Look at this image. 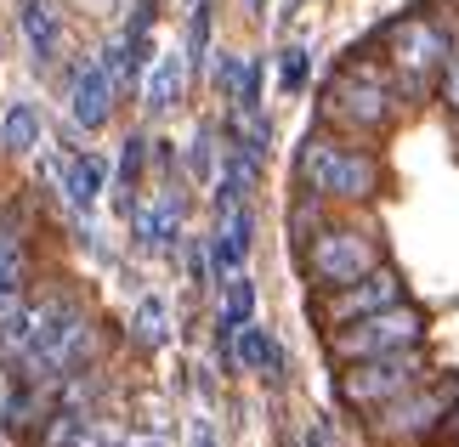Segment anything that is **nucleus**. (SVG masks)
<instances>
[{
	"label": "nucleus",
	"mask_w": 459,
	"mask_h": 447,
	"mask_svg": "<svg viewBox=\"0 0 459 447\" xmlns=\"http://www.w3.org/2000/svg\"><path fill=\"white\" fill-rule=\"evenodd\" d=\"M233 363L250 368V374H278V368H284V351H278V340H273L267 329L244 323V329L233 334Z\"/></svg>",
	"instance_id": "obj_18"
},
{
	"label": "nucleus",
	"mask_w": 459,
	"mask_h": 447,
	"mask_svg": "<svg viewBox=\"0 0 459 447\" xmlns=\"http://www.w3.org/2000/svg\"><path fill=\"white\" fill-rule=\"evenodd\" d=\"M329 114L341 125H351V131H385L397 119V102H392V85H385L380 68L346 63L329 85Z\"/></svg>",
	"instance_id": "obj_8"
},
{
	"label": "nucleus",
	"mask_w": 459,
	"mask_h": 447,
	"mask_svg": "<svg viewBox=\"0 0 459 447\" xmlns=\"http://www.w3.org/2000/svg\"><path fill=\"white\" fill-rule=\"evenodd\" d=\"M443 436L459 442V391H454V402H448V414H443Z\"/></svg>",
	"instance_id": "obj_28"
},
{
	"label": "nucleus",
	"mask_w": 459,
	"mask_h": 447,
	"mask_svg": "<svg viewBox=\"0 0 459 447\" xmlns=\"http://www.w3.org/2000/svg\"><path fill=\"white\" fill-rule=\"evenodd\" d=\"M426 374V357L414 351H392V357H368V363H346L341 380H334V397H341L351 414H375L392 397H403L409 385H420Z\"/></svg>",
	"instance_id": "obj_5"
},
{
	"label": "nucleus",
	"mask_w": 459,
	"mask_h": 447,
	"mask_svg": "<svg viewBox=\"0 0 459 447\" xmlns=\"http://www.w3.org/2000/svg\"><path fill=\"white\" fill-rule=\"evenodd\" d=\"M176 232H182V193H159L153 204L136 210V249H170Z\"/></svg>",
	"instance_id": "obj_14"
},
{
	"label": "nucleus",
	"mask_w": 459,
	"mask_h": 447,
	"mask_svg": "<svg viewBox=\"0 0 459 447\" xmlns=\"http://www.w3.org/2000/svg\"><path fill=\"white\" fill-rule=\"evenodd\" d=\"M295 176H301L307 199H324V204H363V199H375L380 182H385L375 153L346 148V142H329V136H307L301 142Z\"/></svg>",
	"instance_id": "obj_1"
},
{
	"label": "nucleus",
	"mask_w": 459,
	"mask_h": 447,
	"mask_svg": "<svg viewBox=\"0 0 459 447\" xmlns=\"http://www.w3.org/2000/svg\"><path fill=\"white\" fill-rule=\"evenodd\" d=\"M403 300H409L403 278L380 261L375 272L351 278V283H341V289H317V295H312V317H317V323H324V334H329V329L358 323V317H375V312H385V306H403Z\"/></svg>",
	"instance_id": "obj_6"
},
{
	"label": "nucleus",
	"mask_w": 459,
	"mask_h": 447,
	"mask_svg": "<svg viewBox=\"0 0 459 447\" xmlns=\"http://www.w3.org/2000/svg\"><path fill=\"white\" fill-rule=\"evenodd\" d=\"M233 108H238L244 119L261 114V63H255V57L233 63Z\"/></svg>",
	"instance_id": "obj_21"
},
{
	"label": "nucleus",
	"mask_w": 459,
	"mask_h": 447,
	"mask_svg": "<svg viewBox=\"0 0 459 447\" xmlns=\"http://www.w3.org/2000/svg\"><path fill=\"white\" fill-rule=\"evenodd\" d=\"M97 346H102L97 317L85 312V306H74L57 329L40 340V346L23 357V363H17V380H23V385H46V391H57L63 380H74V374L97 368Z\"/></svg>",
	"instance_id": "obj_2"
},
{
	"label": "nucleus",
	"mask_w": 459,
	"mask_h": 447,
	"mask_svg": "<svg viewBox=\"0 0 459 447\" xmlns=\"http://www.w3.org/2000/svg\"><path fill=\"white\" fill-rule=\"evenodd\" d=\"M448 391H420V385H409L403 397H392L385 408H375V436L380 442H426V436H437L443 431V414H448Z\"/></svg>",
	"instance_id": "obj_10"
},
{
	"label": "nucleus",
	"mask_w": 459,
	"mask_h": 447,
	"mask_svg": "<svg viewBox=\"0 0 459 447\" xmlns=\"http://www.w3.org/2000/svg\"><path fill=\"white\" fill-rule=\"evenodd\" d=\"M17 29H23L29 51L40 63H51L63 51V12L51 6V0H23V6H17Z\"/></svg>",
	"instance_id": "obj_15"
},
{
	"label": "nucleus",
	"mask_w": 459,
	"mask_h": 447,
	"mask_svg": "<svg viewBox=\"0 0 459 447\" xmlns=\"http://www.w3.org/2000/svg\"><path fill=\"white\" fill-rule=\"evenodd\" d=\"M74 306H80V300L68 295V289H57V283H46L40 295H29V300H23V312L12 317V329L0 334V368H12V374H17V363H23V357L40 346V340L57 329Z\"/></svg>",
	"instance_id": "obj_9"
},
{
	"label": "nucleus",
	"mask_w": 459,
	"mask_h": 447,
	"mask_svg": "<svg viewBox=\"0 0 459 447\" xmlns=\"http://www.w3.org/2000/svg\"><path fill=\"white\" fill-rule=\"evenodd\" d=\"M187 170H193V182H199V187L216 182V159H210V131H199V136L187 142Z\"/></svg>",
	"instance_id": "obj_25"
},
{
	"label": "nucleus",
	"mask_w": 459,
	"mask_h": 447,
	"mask_svg": "<svg viewBox=\"0 0 459 447\" xmlns=\"http://www.w3.org/2000/svg\"><path fill=\"white\" fill-rule=\"evenodd\" d=\"M29 272V255H23V232H17L6 216H0V289L6 283H17Z\"/></svg>",
	"instance_id": "obj_22"
},
{
	"label": "nucleus",
	"mask_w": 459,
	"mask_h": 447,
	"mask_svg": "<svg viewBox=\"0 0 459 447\" xmlns=\"http://www.w3.org/2000/svg\"><path fill=\"white\" fill-rule=\"evenodd\" d=\"M244 323H255V283H250V272H227V306L216 317V340L227 357H233V334Z\"/></svg>",
	"instance_id": "obj_16"
},
{
	"label": "nucleus",
	"mask_w": 459,
	"mask_h": 447,
	"mask_svg": "<svg viewBox=\"0 0 459 447\" xmlns=\"http://www.w3.org/2000/svg\"><path fill=\"white\" fill-rule=\"evenodd\" d=\"M182 97H187V63L176 57V51H165V57H153L148 63V80H143V108L153 119H165L182 108Z\"/></svg>",
	"instance_id": "obj_12"
},
{
	"label": "nucleus",
	"mask_w": 459,
	"mask_h": 447,
	"mask_svg": "<svg viewBox=\"0 0 459 447\" xmlns=\"http://www.w3.org/2000/svg\"><path fill=\"white\" fill-rule=\"evenodd\" d=\"M307 74H312V63H307V46H284V51H278V85H284L290 97L307 85Z\"/></svg>",
	"instance_id": "obj_23"
},
{
	"label": "nucleus",
	"mask_w": 459,
	"mask_h": 447,
	"mask_svg": "<svg viewBox=\"0 0 459 447\" xmlns=\"http://www.w3.org/2000/svg\"><path fill=\"white\" fill-rule=\"evenodd\" d=\"M143 159H148V136H126V153H119V187H136L143 182Z\"/></svg>",
	"instance_id": "obj_24"
},
{
	"label": "nucleus",
	"mask_w": 459,
	"mask_h": 447,
	"mask_svg": "<svg viewBox=\"0 0 459 447\" xmlns=\"http://www.w3.org/2000/svg\"><path fill=\"white\" fill-rule=\"evenodd\" d=\"M0 148L6 153H34L40 148V114H34L29 102L6 108V119H0Z\"/></svg>",
	"instance_id": "obj_19"
},
{
	"label": "nucleus",
	"mask_w": 459,
	"mask_h": 447,
	"mask_svg": "<svg viewBox=\"0 0 459 447\" xmlns=\"http://www.w3.org/2000/svg\"><path fill=\"white\" fill-rule=\"evenodd\" d=\"M250 244H255V216H250V204H227V210H221V227H216V244H210V261H216L221 272H244Z\"/></svg>",
	"instance_id": "obj_13"
},
{
	"label": "nucleus",
	"mask_w": 459,
	"mask_h": 447,
	"mask_svg": "<svg viewBox=\"0 0 459 447\" xmlns=\"http://www.w3.org/2000/svg\"><path fill=\"white\" fill-rule=\"evenodd\" d=\"M131 334L143 340V346H165V340H170V306L159 295H143L136 312H131Z\"/></svg>",
	"instance_id": "obj_20"
},
{
	"label": "nucleus",
	"mask_w": 459,
	"mask_h": 447,
	"mask_svg": "<svg viewBox=\"0 0 459 447\" xmlns=\"http://www.w3.org/2000/svg\"><path fill=\"white\" fill-rule=\"evenodd\" d=\"M102 447H165V442H148V436H131V442H114V436H108V442H102Z\"/></svg>",
	"instance_id": "obj_30"
},
{
	"label": "nucleus",
	"mask_w": 459,
	"mask_h": 447,
	"mask_svg": "<svg viewBox=\"0 0 459 447\" xmlns=\"http://www.w3.org/2000/svg\"><path fill=\"white\" fill-rule=\"evenodd\" d=\"M244 12H267V0H244Z\"/></svg>",
	"instance_id": "obj_32"
},
{
	"label": "nucleus",
	"mask_w": 459,
	"mask_h": 447,
	"mask_svg": "<svg viewBox=\"0 0 459 447\" xmlns=\"http://www.w3.org/2000/svg\"><path fill=\"white\" fill-rule=\"evenodd\" d=\"M102 187H108V165L91 153H80V159H68L63 165V193H68V204L74 210H91L102 199Z\"/></svg>",
	"instance_id": "obj_17"
},
{
	"label": "nucleus",
	"mask_w": 459,
	"mask_h": 447,
	"mask_svg": "<svg viewBox=\"0 0 459 447\" xmlns=\"http://www.w3.org/2000/svg\"><path fill=\"white\" fill-rule=\"evenodd\" d=\"M193 447H216V431H210V425H193Z\"/></svg>",
	"instance_id": "obj_29"
},
{
	"label": "nucleus",
	"mask_w": 459,
	"mask_h": 447,
	"mask_svg": "<svg viewBox=\"0 0 459 447\" xmlns=\"http://www.w3.org/2000/svg\"><path fill=\"white\" fill-rule=\"evenodd\" d=\"M187 272H193V283H199V289H204V283H210V249H204L199 238L187 244Z\"/></svg>",
	"instance_id": "obj_27"
},
{
	"label": "nucleus",
	"mask_w": 459,
	"mask_h": 447,
	"mask_svg": "<svg viewBox=\"0 0 459 447\" xmlns=\"http://www.w3.org/2000/svg\"><path fill=\"white\" fill-rule=\"evenodd\" d=\"M114 91H119V80H114L102 63H85V68H80L74 85H68V114H74L80 131H102V125H108Z\"/></svg>",
	"instance_id": "obj_11"
},
{
	"label": "nucleus",
	"mask_w": 459,
	"mask_h": 447,
	"mask_svg": "<svg viewBox=\"0 0 459 447\" xmlns=\"http://www.w3.org/2000/svg\"><path fill=\"white\" fill-rule=\"evenodd\" d=\"M301 447H329V442H324V436H317V431H307V436H301Z\"/></svg>",
	"instance_id": "obj_31"
},
{
	"label": "nucleus",
	"mask_w": 459,
	"mask_h": 447,
	"mask_svg": "<svg viewBox=\"0 0 459 447\" xmlns=\"http://www.w3.org/2000/svg\"><path fill=\"white\" fill-rule=\"evenodd\" d=\"M448 51H454V40H448V29L437 23V17L409 12V17H397V23L385 29V63H392V74L403 85L431 80L437 68L448 63Z\"/></svg>",
	"instance_id": "obj_7"
},
{
	"label": "nucleus",
	"mask_w": 459,
	"mask_h": 447,
	"mask_svg": "<svg viewBox=\"0 0 459 447\" xmlns=\"http://www.w3.org/2000/svg\"><path fill=\"white\" fill-rule=\"evenodd\" d=\"M375 266H380V244L351 221H324L301 244V272L312 289H341V283L375 272Z\"/></svg>",
	"instance_id": "obj_3"
},
{
	"label": "nucleus",
	"mask_w": 459,
	"mask_h": 447,
	"mask_svg": "<svg viewBox=\"0 0 459 447\" xmlns=\"http://www.w3.org/2000/svg\"><path fill=\"white\" fill-rule=\"evenodd\" d=\"M426 340V312H414L409 300L403 306H385L375 317H358L346 329L324 334V351L334 363H368V357H392V351H414Z\"/></svg>",
	"instance_id": "obj_4"
},
{
	"label": "nucleus",
	"mask_w": 459,
	"mask_h": 447,
	"mask_svg": "<svg viewBox=\"0 0 459 447\" xmlns=\"http://www.w3.org/2000/svg\"><path fill=\"white\" fill-rule=\"evenodd\" d=\"M23 300H29L23 278H17V283H6V289H0V334H6V329H12V317L23 312Z\"/></svg>",
	"instance_id": "obj_26"
}]
</instances>
